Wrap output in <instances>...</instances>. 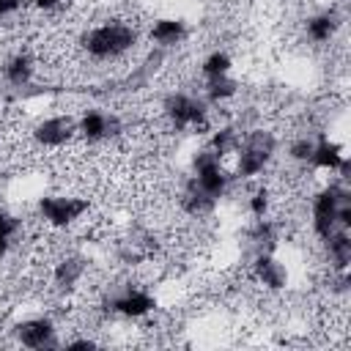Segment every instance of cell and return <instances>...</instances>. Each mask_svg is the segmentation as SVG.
Here are the masks:
<instances>
[{
    "instance_id": "cell-24",
    "label": "cell",
    "mask_w": 351,
    "mask_h": 351,
    "mask_svg": "<svg viewBox=\"0 0 351 351\" xmlns=\"http://www.w3.org/2000/svg\"><path fill=\"white\" fill-rule=\"evenodd\" d=\"M19 8H22V0H0V19L14 16Z\"/></svg>"
},
{
    "instance_id": "cell-14",
    "label": "cell",
    "mask_w": 351,
    "mask_h": 351,
    "mask_svg": "<svg viewBox=\"0 0 351 351\" xmlns=\"http://www.w3.org/2000/svg\"><path fill=\"white\" fill-rule=\"evenodd\" d=\"M36 69H38L36 58L30 52L19 49V52H14V55H8L3 60V80L11 88H27L33 82V77H36Z\"/></svg>"
},
{
    "instance_id": "cell-1",
    "label": "cell",
    "mask_w": 351,
    "mask_h": 351,
    "mask_svg": "<svg viewBox=\"0 0 351 351\" xmlns=\"http://www.w3.org/2000/svg\"><path fill=\"white\" fill-rule=\"evenodd\" d=\"M310 225L318 241L332 236L335 230L351 228V192L346 186V178L324 184L310 203Z\"/></svg>"
},
{
    "instance_id": "cell-8",
    "label": "cell",
    "mask_w": 351,
    "mask_h": 351,
    "mask_svg": "<svg viewBox=\"0 0 351 351\" xmlns=\"http://www.w3.org/2000/svg\"><path fill=\"white\" fill-rule=\"evenodd\" d=\"M74 137H77V118H71L66 112L47 115L33 126V143L38 148H47V151H60Z\"/></svg>"
},
{
    "instance_id": "cell-16",
    "label": "cell",
    "mask_w": 351,
    "mask_h": 351,
    "mask_svg": "<svg viewBox=\"0 0 351 351\" xmlns=\"http://www.w3.org/2000/svg\"><path fill=\"white\" fill-rule=\"evenodd\" d=\"M148 38H151L156 47H162V49L176 47V44H181V41L186 38V22L178 19V16L154 19L151 27H148Z\"/></svg>"
},
{
    "instance_id": "cell-12",
    "label": "cell",
    "mask_w": 351,
    "mask_h": 351,
    "mask_svg": "<svg viewBox=\"0 0 351 351\" xmlns=\"http://www.w3.org/2000/svg\"><path fill=\"white\" fill-rule=\"evenodd\" d=\"M343 27V14L337 8H324L313 16L304 19V36L313 41V44H329L335 41V36L340 33Z\"/></svg>"
},
{
    "instance_id": "cell-6",
    "label": "cell",
    "mask_w": 351,
    "mask_h": 351,
    "mask_svg": "<svg viewBox=\"0 0 351 351\" xmlns=\"http://www.w3.org/2000/svg\"><path fill=\"white\" fill-rule=\"evenodd\" d=\"M36 211L44 225L63 230V228L77 225L90 211V200L80 195H41L36 203Z\"/></svg>"
},
{
    "instance_id": "cell-7",
    "label": "cell",
    "mask_w": 351,
    "mask_h": 351,
    "mask_svg": "<svg viewBox=\"0 0 351 351\" xmlns=\"http://www.w3.org/2000/svg\"><path fill=\"white\" fill-rule=\"evenodd\" d=\"M123 132V123L115 112H107L101 107H85L77 118V137L88 145L104 143L110 137H118Z\"/></svg>"
},
{
    "instance_id": "cell-9",
    "label": "cell",
    "mask_w": 351,
    "mask_h": 351,
    "mask_svg": "<svg viewBox=\"0 0 351 351\" xmlns=\"http://www.w3.org/2000/svg\"><path fill=\"white\" fill-rule=\"evenodd\" d=\"M104 307L126 321H140V318H148L154 310H156V296L143 291V288H132L126 285L123 291H115L104 299Z\"/></svg>"
},
{
    "instance_id": "cell-10",
    "label": "cell",
    "mask_w": 351,
    "mask_h": 351,
    "mask_svg": "<svg viewBox=\"0 0 351 351\" xmlns=\"http://www.w3.org/2000/svg\"><path fill=\"white\" fill-rule=\"evenodd\" d=\"M14 337L25 348H55L58 343V326L49 315H33L14 326Z\"/></svg>"
},
{
    "instance_id": "cell-19",
    "label": "cell",
    "mask_w": 351,
    "mask_h": 351,
    "mask_svg": "<svg viewBox=\"0 0 351 351\" xmlns=\"http://www.w3.org/2000/svg\"><path fill=\"white\" fill-rule=\"evenodd\" d=\"M206 101L208 104H222V101H228V99H233L236 93H239V82L230 77V74H222V77H211V80H206Z\"/></svg>"
},
{
    "instance_id": "cell-18",
    "label": "cell",
    "mask_w": 351,
    "mask_h": 351,
    "mask_svg": "<svg viewBox=\"0 0 351 351\" xmlns=\"http://www.w3.org/2000/svg\"><path fill=\"white\" fill-rule=\"evenodd\" d=\"M239 140H241L239 126L225 123V126H219V129H214V132H211V137H208L206 148H208L211 154H217L219 159H228V156H233V154H236Z\"/></svg>"
},
{
    "instance_id": "cell-5",
    "label": "cell",
    "mask_w": 351,
    "mask_h": 351,
    "mask_svg": "<svg viewBox=\"0 0 351 351\" xmlns=\"http://www.w3.org/2000/svg\"><path fill=\"white\" fill-rule=\"evenodd\" d=\"M189 181L203 195H208L211 200L219 203V197H225V192H228V186L233 181V170L225 167V159H219L208 148H200L192 156V178Z\"/></svg>"
},
{
    "instance_id": "cell-11",
    "label": "cell",
    "mask_w": 351,
    "mask_h": 351,
    "mask_svg": "<svg viewBox=\"0 0 351 351\" xmlns=\"http://www.w3.org/2000/svg\"><path fill=\"white\" fill-rule=\"evenodd\" d=\"M313 170H324V173H337V178H348V156L343 151L340 143H335L329 134H315V145L307 162Z\"/></svg>"
},
{
    "instance_id": "cell-20",
    "label": "cell",
    "mask_w": 351,
    "mask_h": 351,
    "mask_svg": "<svg viewBox=\"0 0 351 351\" xmlns=\"http://www.w3.org/2000/svg\"><path fill=\"white\" fill-rule=\"evenodd\" d=\"M19 230H22V219H19L16 214H11V211L0 208V261L11 252L14 239L19 236Z\"/></svg>"
},
{
    "instance_id": "cell-25",
    "label": "cell",
    "mask_w": 351,
    "mask_h": 351,
    "mask_svg": "<svg viewBox=\"0 0 351 351\" xmlns=\"http://www.w3.org/2000/svg\"><path fill=\"white\" fill-rule=\"evenodd\" d=\"M60 3H63V0H30V5H33L36 11H44V14L60 8Z\"/></svg>"
},
{
    "instance_id": "cell-13",
    "label": "cell",
    "mask_w": 351,
    "mask_h": 351,
    "mask_svg": "<svg viewBox=\"0 0 351 351\" xmlns=\"http://www.w3.org/2000/svg\"><path fill=\"white\" fill-rule=\"evenodd\" d=\"M252 277L266 291H282L288 285V269L271 252H258L255 255V261H252Z\"/></svg>"
},
{
    "instance_id": "cell-22",
    "label": "cell",
    "mask_w": 351,
    "mask_h": 351,
    "mask_svg": "<svg viewBox=\"0 0 351 351\" xmlns=\"http://www.w3.org/2000/svg\"><path fill=\"white\" fill-rule=\"evenodd\" d=\"M247 208H250V214L255 217V219H261V217H269V208H271V189L269 186H255L252 189V195L247 197Z\"/></svg>"
},
{
    "instance_id": "cell-23",
    "label": "cell",
    "mask_w": 351,
    "mask_h": 351,
    "mask_svg": "<svg viewBox=\"0 0 351 351\" xmlns=\"http://www.w3.org/2000/svg\"><path fill=\"white\" fill-rule=\"evenodd\" d=\"M313 145H315V137H313V134H299V137L291 140L288 156H291L293 162H299V165H307V162H310V154H313Z\"/></svg>"
},
{
    "instance_id": "cell-15",
    "label": "cell",
    "mask_w": 351,
    "mask_h": 351,
    "mask_svg": "<svg viewBox=\"0 0 351 351\" xmlns=\"http://www.w3.org/2000/svg\"><path fill=\"white\" fill-rule=\"evenodd\" d=\"M85 269H88V263H85V258L82 255H74V252H69V255H63L58 263H55V269H52V282H55V288L58 291H74L77 285H80V280L85 277Z\"/></svg>"
},
{
    "instance_id": "cell-17",
    "label": "cell",
    "mask_w": 351,
    "mask_h": 351,
    "mask_svg": "<svg viewBox=\"0 0 351 351\" xmlns=\"http://www.w3.org/2000/svg\"><path fill=\"white\" fill-rule=\"evenodd\" d=\"M321 244L326 250V258L332 263V271H346L348 263H351V239H348V230H335Z\"/></svg>"
},
{
    "instance_id": "cell-3",
    "label": "cell",
    "mask_w": 351,
    "mask_h": 351,
    "mask_svg": "<svg viewBox=\"0 0 351 351\" xmlns=\"http://www.w3.org/2000/svg\"><path fill=\"white\" fill-rule=\"evenodd\" d=\"M277 154V134L271 129H250L241 134L236 145V162H233V178H258Z\"/></svg>"
},
{
    "instance_id": "cell-2",
    "label": "cell",
    "mask_w": 351,
    "mask_h": 351,
    "mask_svg": "<svg viewBox=\"0 0 351 351\" xmlns=\"http://www.w3.org/2000/svg\"><path fill=\"white\" fill-rule=\"evenodd\" d=\"M137 27L123 19H107L80 33V49L93 60H118L137 44Z\"/></svg>"
},
{
    "instance_id": "cell-4",
    "label": "cell",
    "mask_w": 351,
    "mask_h": 351,
    "mask_svg": "<svg viewBox=\"0 0 351 351\" xmlns=\"http://www.w3.org/2000/svg\"><path fill=\"white\" fill-rule=\"evenodd\" d=\"M208 101L186 93V90H170L162 99V115L167 118V123L176 132H186V129H203L208 123Z\"/></svg>"
},
{
    "instance_id": "cell-21",
    "label": "cell",
    "mask_w": 351,
    "mask_h": 351,
    "mask_svg": "<svg viewBox=\"0 0 351 351\" xmlns=\"http://www.w3.org/2000/svg\"><path fill=\"white\" fill-rule=\"evenodd\" d=\"M230 69H233V58H230L225 49H214V52H208V55L203 58V63H200V74H203V80L230 74Z\"/></svg>"
}]
</instances>
